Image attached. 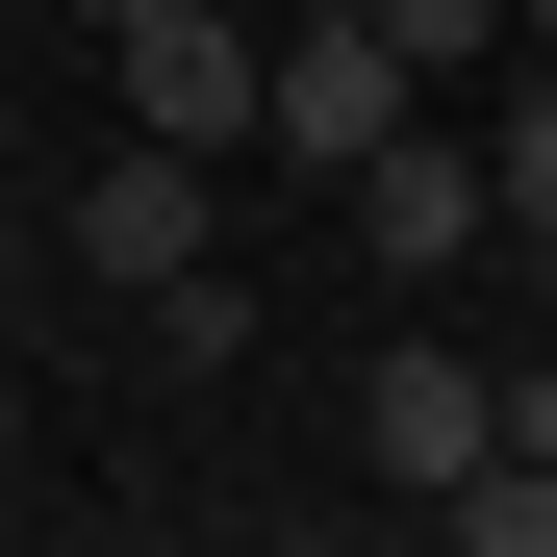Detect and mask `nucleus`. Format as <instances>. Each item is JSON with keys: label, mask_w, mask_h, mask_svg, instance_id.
Returning <instances> with one entry per match:
<instances>
[{"label": "nucleus", "mask_w": 557, "mask_h": 557, "mask_svg": "<svg viewBox=\"0 0 557 557\" xmlns=\"http://www.w3.org/2000/svg\"><path fill=\"white\" fill-rule=\"evenodd\" d=\"M203 177H228V152H177V127H127V152L76 177V203H51V228H76V278H177V253H203Z\"/></svg>", "instance_id": "5"}, {"label": "nucleus", "mask_w": 557, "mask_h": 557, "mask_svg": "<svg viewBox=\"0 0 557 557\" xmlns=\"http://www.w3.org/2000/svg\"><path fill=\"white\" fill-rule=\"evenodd\" d=\"M253 26H330V0H253Z\"/></svg>", "instance_id": "12"}, {"label": "nucleus", "mask_w": 557, "mask_h": 557, "mask_svg": "<svg viewBox=\"0 0 557 557\" xmlns=\"http://www.w3.org/2000/svg\"><path fill=\"white\" fill-rule=\"evenodd\" d=\"M456 557H557V456H482V482H431Z\"/></svg>", "instance_id": "7"}, {"label": "nucleus", "mask_w": 557, "mask_h": 557, "mask_svg": "<svg viewBox=\"0 0 557 557\" xmlns=\"http://www.w3.org/2000/svg\"><path fill=\"white\" fill-rule=\"evenodd\" d=\"M355 456H381L406 507H431V482H482V456H507V355H456V330H406L381 381H355Z\"/></svg>", "instance_id": "2"}, {"label": "nucleus", "mask_w": 557, "mask_h": 557, "mask_svg": "<svg viewBox=\"0 0 557 557\" xmlns=\"http://www.w3.org/2000/svg\"><path fill=\"white\" fill-rule=\"evenodd\" d=\"M507 456H557V355H507Z\"/></svg>", "instance_id": "10"}, {"label": "nucleus", "mask_w": 557, "mask_h": 557, "mask_svg": "<svg viewBox=\"0 0 557 557\" xmlns=\"http://www.w3.org/2000/svg\"><path fill=\"white\" fill-rule=\"evenodd\" d=\"M381 26H406V76H431V102H456V76H507V0H381Z\"/></svg>", "instance_id": "9"}, {"label": "nucleus", "mask_w": 557, "mask_h": 557, "mask_svg": "<svg viewBox=\"0 0 557 557\" xmlns=\"http://www.w3.org/2000/svg\"><path fill=\"white\" fill-rule=\"evenodd\" d=\"M330 203H355V253H381V278H456V253H482V228H507V177H482V152H456V127H381V152H355V177H330Z\"/></svg>", "instance_id": "4"}, {"label": "nucleus", "mask_w": 557, "mask_h": 557, "mask_svg": "<svg viewBox=\"0 0 557 557\" xmlns=\"http://www.w3.org/2000/svg\"><path fill=\"white\" fill-rule=\"evenodd\" d=\"M127 305H152V381H228V355H253V278H228V253H177V278H127Z\"/></svg>", "instance_id": "6"}, {"label": "nucleus", "mask_w": 557, "mask_h": 557, "mask_svg": "<svg viewBox=\"0 0 557 557\" xmlns=\"http://www.w3.org/2000/svg\"><path fill=\"white\" fill-rule=\"evenodd\" d=\"M0 26H26V0H0Z\"/></svg>", "instance_id": "13"}, {"label": "nucleus", "mask_w": 557, "mask_h": 557, "mask_svg": "<svg viewBox=\"0 0 557 557\" xmlns=\"http://www.w3.org/2000/svg\"><path fill=\"white\" fill-rule=\"evenodd\" d=\"M253 102H278V26H253V0H152V26H127V127L253 152Z\"/></svg>", "instance_id": "3"}, {"label": "nucleus", "mask_w": 557, "mask_h": 557, "mask_svg": "<svg viewBox=\"0 0 557 557\" xmlns=\"http://www.w3.org/2000/svg\"><path fill=\"white\" fill-rule=\"evenodd\" d=\"M482 177H507V228L557 253V76H532V51H507V127H482Z\"/></svg>", "instance_id": "8"}, {"label": "nucleus", "mask_w": 557, "mask_h": 557, "mask_svg": "<svg viewBox=\"0 0 557 557\" xmlns=\"http://www.w3.org/2000/svg\"><path fill=\"white\" fill-rule=\"evenodd\" d=\"M381 127H431V76H406V26H381V0H330V26H278V102H253V152L355 177Z\"/></svg>", "instance_id": "1"}, {"label": "nucleus", "mask_w": 557, "mask_h": 557, "mask_svg": "<svg viewBox=\"0 0 557 557\" xmlns=\"http://www.w3.org/2000/svg\"><path fill=\"white\" fill-rule=\"evenodd\" d=\"M507 51H532V76H557V0H507Z\"/></svg>", "instance_id": "11"}]
</instances>
